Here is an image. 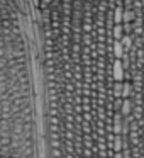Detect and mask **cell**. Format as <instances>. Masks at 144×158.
I'll list each match as a JSON object with an SVG mask.
<instances>
[{
    "mask_svg": "<svg viewBox=\"0 0 144 158\" xmlns=\"http://www.w3.org/2000/svg\"><path fill=\"white\" fill-rule=\"evenodd\" d=\"M46 158H124L122 0H32Z\"/></svg>",
    "mask_w": 144,
    "mask_h": 158,
    "instance_id": "1",
    "label": "cell"
},
{
    "mask_svg": "<svg viewBox=\"0 0 144 158\" xmlns=\"http://www.w3.org/2000/svg\"><path fill=\"white\" fill-rule=\"evenodd\" d=\"M122 148L144 158V0H122Z\"/></svg>",
    "mask_w": 144,
    "mask_h": 158,
    "instance_id": "2",
    "label": "cell"
}]
</instances>
